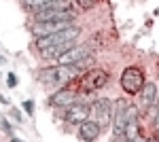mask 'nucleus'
I'll list each match as a JSON object with an SVG mask.
<instances>
[{
	"instance_id": "1",
	"label": "nucleus",
	"mask_w": 159,
	"mask_h": 142,
	"mask_svg": "<svg viewBox=\"0 0 159 142\" xmlns=\"http://www.w3.org/2000/svg\"><path fill=\"white\" fill-rule=\"evenodd\" d=\"M81 34V28H76V25H68V28H64L60 32H53L49 36H40L36 40V47L38 51L40 49H47V47H53V45H60V43H68V40H76Z\"/></svg>"
},
{
	"instance_id": "2",
	"label": "nucleus",
	"mask_w": 159,
	"mask_h": 142,
	"mask_svg": "<svg viewBox=\"0 0 159 142\" xmlns=\"http://www.w3.org/2000/svg\"><path fill=\"white\" fill-rule=\"evenodd\" d=\"M74 74H76V70H74L72 66L60 64V66H53V68L43 70L40 72V79L47 85H66V83H72Z\"/></svg>"
},
{
	"instance_id": "3",
	"label": "nucleus",
	"mask_w": 159,
	"mask_h": 142,
	"mask_svg": "<svg viewBox=\"0 0 159 142\" xmlns=\"http://www.w3.org/2000/svg\"><path fill=\"white\" fill-rule=\"evenodd\" d=\"M108 83V72L100 70V68H91L89 72H85L81 79H79V89L83 94H91V91H98L104 85Z\"/></svg>"
},
{
	"instance_id": "4",
	"label": "nucleus",
	"mask_w": 159,
	"mask_h": 142,
	"mask_svg": "<svg viewBox=\"0 0 159 142\" xmlns=\"http://www.w3.org/2000/svg\"><path fill=\"white\" fill-rule=\"evenodd\" d=\"M142 85H144V74L140 68H136V66H129V68H125L121 74V87L125 94H138V91H142Z\"/></svg>"
},
{
	"instance_id": "5",
	"label": "nucleus",
	"mask_w": 159,
	"mask_h": 142,
	"mask_svg": "<svg viewBox=\"0 0 159 142\" xmlns=\"http://www.w3.org/2000/svg\"><path fill=\"white\" fill-rule=\"evenodd\" d=\"M125 125H127V104L125 100H115V112H112L115 140H125Z\"/></svg>"
},
{
	"instance_id": "6",
	"label": "nucleus",
	"mask_w": 159,
	"mask_h": 142,
	"mask_svg": "<svg viewBox=\"0 0 159 142\" xmlns=\"http://www.w3.org/2000/svg\"><path fill=\"white\" fill-rule=\"evenodd\" d=\"M91 112L96 121L100 123V127H108V123H112V112H115V102L108 100V98H100L93 102L91 106Z\"/></svg>"
},
{
	"instance_id": "7",
	"label": "nucleus",
	"mask_w": 159,
	"mask_h": 142,
	"mask_svg": "<svg viewBox=\"0 0 159 142\" xmlns=\"http://www.w3.org/2000/svg\"><path fill=\"white\" fill-rule=\"evenodd\" d=\"M36 21H74L72 9H38Z\"/></svg>"
},
{
	"instance_id": "8",
	"label": "nucleus",
	"mask_w": 159,
	"mask_h": 142,
	"mask_svg": "<svg viewBox=\"0 0 159 142\" xmlns=\"http://www.w3.org/2000/svg\"><path fill=\"white\" fill-rule=\"evenodd\" d=\"M140 117L138 108L127 104V125H125V140H140Z\"/></svg>"
},
{
	"instance_id": "9",
	"label": "nucleus",
	"mask_w": 159,
	"mask_h": 142,
	"mask_svg": "<svg viewBox=\"0 0 159 142\" xmlns=\"http://www.w3.org/2000/svg\"><path fill=\"white\" fill-rule=\"evenodd\" d=\"M89 117H91V108L87 106V104H79V102L70 104L68 110H66V115H64V119H66L68 123H72V125H81V123Z\"/></svg>"
},
{
	"instance_id": "10",
	"label": "nucleus",
	"mask_w": 159,
	"mask_h": 142,
	"mask_svg": "<svg viewBox=\"0 0 159 142\" xmlns=\"http://www.w3.org/2000/svg\"><path fill=\"white\" fill-rule=\"evenodd\" d=\"M74 21H36V24L32 25V34L40 38V36H49L53 32H60L64 28H68V25H72Z\"/></svg>"
},
{
	"instance_id": "11",
	"label": "nucleus",
	"mask_w": 159,
	"mask_h": 142,
	"mask_svg": "<svg viewBox=\"0 0 159 142\" xmlns=\"http://www.w3.org/2000/svg\"><path fill=\"white\" fill-rule=\"evenodd\" d=\"M89 55V45H74L70 51H66L64 55L57 57V64H64V66H72L74 62L83 59Z\"/></svg>"
},
{
	"instance_id": "12",
	"label": "nucleus",
	"mask_w": 159,
	"mask_h": 142,
	"mask_svg": "<svg viewBox=\"0 0 159 142\" xmlns=\"http://www.w3.org/2000/svg\"><path fill=\"white\" fill-rule=\"evenodd\" d=\"M74 100H76V89H72V87H61L51 95L53 106H70V104H74Z\"/></svg>"
},
{
	"instance_id": "13",
	"label": "nucleus",
	"mask_w": 159,
	"mask_h": 142,
	"mask_svg": "<svg viewBox=\"0 0 159 142\" xmlns=\"http://www.w3.org/2000/svg\"><path fill=\"white\" fill-rule=\"evenodd\" d=\"M100 136V123L96 119H85L81 123V130H79V138L85 142H91V140H98Z\"/></svg>"
},
{
	"instance_id": "14",
	"label": "nucleus",
	"mask_w": 159,
	"mask_h": 142,
	"mask_svg": "<svg viewBox=\"0 0 159 142\" xmlns=\"http://www.w3.org/2000/svg\"><path fill=\"white\" fill-rule=\"evenodd\" d=\"M74 47V40H68V43H60V45H53V47L40 49V55L47 59H57L60 55H64L66 51H70Z\"/></svg>"
},
{
	"instance_id": "15",
	"label": "nucleus",
	"mask_w": 159,
	"mask_h": 142,
	"mask_svg": "<svg viewBox=\"0 0 159 142\" xmlns=\"http://www.w3.org/2000/svg\"><path fill=\"white\" fill-rule=\"evenodd\" d=\"M140 100H142V110L151 108V104L157 100V87H155V83H144L142 85V95H140Z\"/></svg>"
},
{
	"instance_id": "16",
	"label": "nucleus",
	"mask_w": 159,
	"mask_h": 142,
	"mask_svg": "<svg viewBox=\"0 0 159 142\" xmlns=\"http://www.w3.org/2000/svg\"><path fill=\"white\" fill-rule=\"evenodd\" d=\"M89 66H93V55H87V57H83V59H79V62L72 64L74 70H85V68H89Z\"/></svg>"
},
{
	"instance_id": "17",
	"label": "nucleus",
	"mask_w": 159,
	"mask_h": 142,
	"mask_svg": "<svg viewBox=\"0 0 159 142\" xmlns=\"http://www.w3.org/2000/svg\"><path fill=\"white\" fill-rule=\"evenodd\" d=\"M25 7H30V9H40V7H45L49 0H21Z\"/></svg>"
},
{
	"instance_id": "18",
	"label": "nucleus",
	"mask_w": 159,
	"mask_h": 142,
	"mask_svg": "<svg viewBox=\"0 0 159 142\" xmlns=\"http://www.w3.org/2000/svg\"><path fill=\"white\" fill-rule=\"evenodd\" d=\"M96 2H98V0H76V4H79L81 9H85V11H89L91 7H96Z\"/></svg>"
},
{
	"instance_id": "19",
	"label": "nucleus",
	"mask_w": 159,
	"mask_h": 142,
	"mask_svg": "<svg viewBox=\"0 0 159 142\" xmlns=\"http://www.w3.org/2000/svg\"><path fill=\"white\" fill-rule=\"evenodd\" d=\"M24 108H25V112H28L30 117L34 115V102H32V100H25V102H24Z\"/></svg>"
},
{
	"instance_id": "20",
	"label": "nucleus",
	"mask_w": 159,
	"mask_h": 142,
	"mask_svg": "<svg viewBox=\"0 0 159 142\" xmlns=\"http://www.w3.org/2000/svg\"><path fill=\"white\" fill-rule=\"evenodd\" d=\"M0 130H2V131H7V134H13L11 123H9V121H4V119H0Z\"/></svg>"
},
{
	"instance_id": "21",
	"label": "nucleus",
	"mask_w": 159,
	"mask_h": 142,
	"mask_svg": "<svg viewBox=\"0 0 159 142\" xmlns=\"http://www.w3.org/2000/svg\"><path fill=\"white\" fill-rule=\"evenodd\" d=\"M7 81H9V87H15V85H17V76H15L13 72H9V76H7Z\"/></svg>"
},
{
	"instance_id": "22",
	"label": "nucleus",
	"mask_w": 159,
	"mask_h": 142,
	"mask_svg": "<svg viewBox=\"0 0 159 142\" xmlns=\"http://www.w3.org/2000/svg\"><path fill=\"white\" fill-rule=\"evenodd\" d=\"M11 115H13V117H15V121H19V123L24 121V117H21V112H19V110H15V108H13V110H11Z\"/></svg>"
},
{
	"instance_id": "23",
	"label": "nucleus",
	"mask_w": 159,
	"mask_h": 142,
	"mask_svg": "<svg viewBox=\"0 0 159 142\" xmlns=\"http://www.w3.org/2000/svg\"><path fill=\"white\" fill-rule=\"evenodd\" d=\"M155 127L159 130V110H157V115H155Z\"/></svg>"
},
{
	"instance_id": "24",
	"label": "nucleus",
	"mask_w": 159,
	"mask_h": 142,
	"mask_svg": "<svg viewBox=\"0 0 159 142\" xmlns=\"http://www.w3.org/2000/svg\"><path fill=\"white\" fill-rule=\"evenodd\" d=\"M157 110H159V98H157Z\"/></svg>"
}]
</instances>
